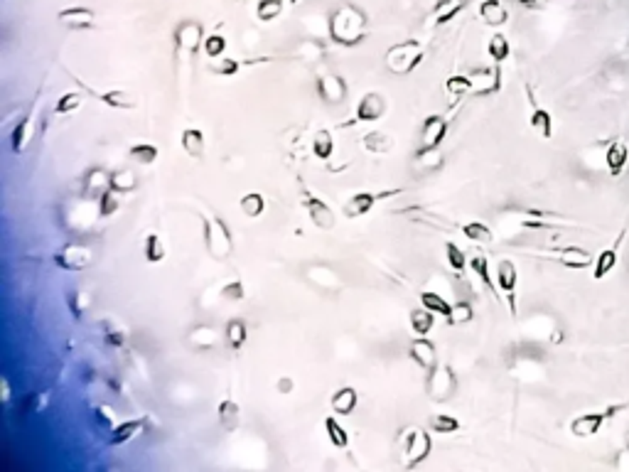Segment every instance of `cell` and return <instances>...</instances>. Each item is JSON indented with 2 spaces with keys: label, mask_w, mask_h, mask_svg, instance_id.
I'll use <instances>...</instances> for the list:
<instances>
[{
  "label": "cell",
  "mask_w": 629,
  "mask_h": 472,
  "mask_svg": "<svg viewBox=\"0 0 629 472\" xmlns=\"http://www.w3.org/2000/svg\"><path fill=\"white\" fill-rule=\"evenodd\" d=\"M329 37L342 47H354L367 37V18L359 8L344 3L329 15Z\"/></svg>",
  "instance_id": "obj_1"
},
{
  "label": "cell",
  "mask_w": 629,
  "mask_h": 472,
  "mask_svg": "<svg viewBox=\"0 0 629 472\" xmlns=\"http://www.w3.org/2000/svg\"><path fill=\"white\" fill-rule=\"evenodd\" d=\"M202 229H204V246L207 253L214 261H227L234 253V238L229 231L227 222L219 215H204L202 217Z\"/></svg>",
  "instance_id": "obj_2"
},
{
  "label": "cell",
  "mask_w": 629,
  "mask_h": 472,
  "mask_svg": "<svg viewBox=\"0 0 629 472\" xmlns=\"http://www.w3.org/2000/svg\"><path fill=\"white\" fill-rule=\"evenodd\" d=\"M423 57H426V47L418 39H403V42H396L386 49L383 62H386V69L391 74L406 77L423 62Z\"/></svg>",
  "instance_id": "obj_3"
},
{
  "label": "cell",
  "mask_w": 629,
  "mask_h": 472,
  "mask_svg": "<svg viewBox=\"0 0 629 472\" xmlns=\"http://www.w3.org/2000/svg\"><path fill=\"white\" fill-rule=\"evenodd\" d=\"M401 448H403V460H406V468H418L423 460H428L433 450L431 435L423 428L413 426V428H406L401 435Z\"/></svg>",
  "instance_id": "obj_4"
},
{
  "label": "cell",
  "mask_w": 629,
  "mask_h": 472,
  "mask_svg": "<svg viewBox=\"0 0 629 472\" xmlns=\"http://www.w3.org/2000/svg\"><path fill=\"white\" fill-rule=\"evenodd\" d=\"M622 409H625V406H607L605 411H590V414L576 416V419L571 421V433L576 435V438H592V435L600 433L602 426L607 423V419L620 414Z\"/></svg>",
  "instance_id": "obj_5"
},
{
  "label": "cell",
  "mask_w": 629,
  "mask_h": 472,
  "mask_svg": "<svg viewBox=\"0 0 629 472\" xmlns=\"http://www.w3.org/2000/svg\"><path fill=\"white\" fill-rule=\"evenodd\" d=\"M428 399L436 401V404H443L447 401L452 394H455V371H452L450 364H436L431 369V376H428Z\"/></svg>",
  "instance_id": "obj_6"
},
{
  "label": "cell",
  "mask_w": 629,
  "mask_h": 472,
  "mask_svg": "<svg viewBox=\"0 0 629 472\" xmlns=\"http://www.w3.org/2000/svg\"><path fill=\"white\" fill-rule=\"evenodd\" d=\"M303 207L307 210L310 222L317 227V229L332 231L334 227H337V215H334V210L322 200V197L312 195L310 190H303Z\"/></svg>",
  "instance_id": "obj_7"
},
{
  "label": "cell",
  "mask_w": 629,
  "mask_h": 472,
  "mask_svg": "<svg viewBox=\"0 0 629 472\" xmlns=\"http://www.w3.org/2000/svg\"><path fill=\"white\" fill-rule=\"evenodd\" d=\"M199 44H204V30L197 20H182L174 30V49L177 54H187L194 57L199 49Z\"/></svg>",
  "instance_id": "obj_8"
},
{
  "label": "cell",
  "mask_w": 629,
  "mask_h": 472,
  "mask_svg": "<svg viewBox=\"0 0 629 472\" xmlns=\"http://www.w3.org/2000/svg\"><path fill=\"white\" fill-rule=\"evenodd\" d=\"M94 261V251L84 243H67L54 253V263L64 271H84Z\"/></svg>",
  "instance_id": "obj_9"
},
{
  "label": "cell",
  "mask_w": 629,
  "mask_h": 472,
  "mask_svg": "<svg viewBox=\"0 0 629 472\" xmlns=\"http://www.w3.org/2000/svg\"><path fill=\"white\" fill-rule=\"evenodd\" d=\"M386 113V98L381 96L379 91H367L357 103V111H354V118L344 126H357V123H371L383 118Z\"/></svg>",
  "instance_id": "obj_10"
},
{
  "label": "cell",
  "mask_w": 629,
  "mask_h": 472,
  "mask_svg": "<svg viewBox=\"0 0 629 472\" xmlns=\"http://www.w3.org/2000/svg\"><path fill=\"white\" fill-rule=\"evenodd\" d=\"M74 82H77L87 94H91V96H96L101 103H106L108 108H118V111H133V108H138V96H136V94H131V91H123V89H108V91H99V89L87 87V84H84L79 77L74 79Z\"/></svg>",
  "instance_id": "obj_11"
},
{
  "label": "cell",
  "mask_w": 629,
  "mask_h": 472,
  "mask_svg": "<svg viewBox=\"0 0 629 472\" xmlns=\"http://www.w3.org/2000/svg\"><path fill=\"white\" fill-rule=\"evenodd\" d=\"M403 190H386V192H357V195L349 197V202L344 205V217H349V219H357V217H364L369 215V212L374 210V205H376L379 200H383V197H393V195H401Z\"/></svg>",
  "instance_id": "obj_12"
},
{
  "label": "cell",
  "mask_w": 629,
  "mask_h": 472,
  "mask_svg": "<svg viewBox=\"0 0 629 472\" xmlns=\"http://www.w3.org/2000/svg\"><path fill=\"white\" fill-rule=\"evenodd\" d=\"M445 133H447V118L428 116L426 121H423V128H421V146H418V155L431 153V151H438L440 143H443V138H445Z\"/></svg>",
  "instance_id": "obj_13"
},
{
  "label": "cell",
  "mask_w": 629,
  "mask_h": 472,
  "mask_svg": "<svg viewBox=\"0 0 629 472\" xmlns=\"http://www.w3.org/2000/svg\"><path fill=\"white\" fill-rule=\"evenodd\" d=\"M497 288L507 295L509 307H512V315H516V286H519V271L509 258H502L497 263Z\"/></svg>",
  "instance_id": "obj_14"
},
{
  "label": "cell",
  "mask_w": 629,
  "mask_h": 472,
  "mask_svg": "<svg viewBox=\"0 0 629 472\" xmlns=\"http://www.w3.org/2000/svg\"><path fill=\"white\" fill-rule=\"evenodd\" d=\"M34 108H37V101L30 106V111L25 113V116L18 121V126L13 128V136H10V146H13L15 155H20V153L27 151L30 141L34 138V126H37V123H34Z\"/></svg>",
  "instance_id": "obj_15"
},
{
  "label": "cell",
  "mask_w": 629,
  "mask_h": 472,
  "mask_svg": "<svg viewBox=\"0 0 629 472\" xmlns=\"http://www.w3.org/2000/svg\"><path fill=\"white\" fill-rule=\"evenodd\" d=\"M57 23L69 30H91L96 27V13L91 8H67L57 13Z\"/></svg>",
  "instance_id": "obj_16"
},
{
  "label": "cell",
  "mask_w": 629,
  "mask_h": 472,
  "mask_svg": "<svg viewBox=\"0 0 629 472\" xmlns=\"http://www.w3.org/2000/svg\"><path fill=\"white\" fill-rule=\"evenodd\" d=\"M470 79L472 96H489V94H497L499 87H502V72L499 69H474Z\"/></svg>",
  "instance_id": "obj_17"
},
{
  "label": "cell",
  "mask_w": 629,
  "mask_h": 472,
  "mask_svg": "<svg viewBox=\"0 0 629 472\" xmlns=\"http://www.w3.org/2000/svg\"><path fill=\"white\" fill-rule=\"evenodd\" d=\"M408 357H411V359L426 371H431L433 366L438 364L436 345H433L426 335H418V340L411 342V347H408Z\"/></svg>",
  "instance_id": "obj_18"
},
{
  "label": "cell",
  "mask_w": 629,
  "mask_h": 472,
  "mask_svg": "<svg viewBox=\"0 0 629 472\" xmlns=\"http://www.w3.org/2000/svg\"><path fill=\"white\" fill-rule=\"evenodd\" d=\"M317 94L324 103H342L347 98V82L337 74H327V77L317 79Z\"/></svg>",
  "instance_id": "obj_19"
},
{
  "label": "cell",
  "mask_w": 629,
  "mask_h": 472,
  "mask_svg": "<svg viewBox=\"0 0 629 472\" xmlns=\"http://www.w3.org/2000/svg\"><path fill=\"white\" fill-rule=\"evenodd\" d=\"M622 241H625V231H622V234L615 238V243H612L610 248L600 251V256L595 258V268H592V278H595V281H602V278H607L612 271H615L617 261H620V246H622Z\"/></svg>",
  "instance_id": "obj_20"
},
{
  "label": "cell",
  "mask_w": 629,
  "mask_h": 472,
  "mask_svg": "<svg viewBox=\"0 0 629 472\" xmlns=\"http://www.w3.org/2000/svg\"><path fill=\"white\" fill-rule=\"evenodd\" d=\"M217 342H219V330L212 325H194L192 330L187 332V345L197 352L214 350Z\"/></svg>",
  "instance_id": "obj_21"
},
{
  "label": "cell",
  "mask_w": 629,
  "mask_h": 472,
  "mask_svg": "<svg viewBox=\"0 0 629 472\" xmlns=\"http://www.w3.org/2000/svg\"><path fill=\"white\" fill-rule=\"evenodd\" d=\"M629 162V148L625 141H612L605 151V165L612 177H620Z\"/></svg>",
  "instance_id": "obj_22"
},
{
  "label": "cell",
  "mask_w": 629,
  "mask_h": 472,
  "mask_svg": "<svg viewBox=\"0 0 629 472\" xmlns=\"http://www.w3.org/2000/svg\"><path fill=\"white\" fill-rule=\"evenodd\" d=\"M526 94H528V103H531V128L541 138H551L553 136V116L543 106H538L531 89H526Z\"/></svg>",
  "instance_id": "obj_23"
},
{
  "label": "cell",
  "mask_w": 629,
  "mask_h": 472,
  "mask_svg": "<svg viewBox=\"0 0 629 472\" xmlns=\"http://www.w3.org/2000/svg\"><path fill=\"white\" fill-rule=\"evenodd\" d=\"M556 258L566 268H573V271H580V268H587L590 263H595L592 253L587 251V248H580V246H566V248H561Z\"/></svg>",
  "instance_id": "obj_24"
},
{
  "label": "cell",
  "mask_w": 629,
  "mask_h": 472,
  "mask_svg": "<svg viewBox=\"0 0 629 472\" xmlns=\"http://www.w3.org/2000/svg\"><path fill=\"white\" fill-rule=\"evenodd\" d=\"M329 404H332V411L337 416L354 414V409H357V404H359L357 389H354V386H342L339 391H334V396L329 399Z\"/></svg>",
  "instance_id": "obj_25"
},
{
  "label": "cell",
  "mask_w": 629,
  "mask_h": 472,
  "mask_svg": "<svg viewBox=\"0 0 629 472\" xmlns=\"http://www.w3.org/2000/svg\"><path fill=\"white\" fill-rule=\"evenodd\" d=\"M362 146L367 148L369 153H374V155H386V153H391L393 148H396V141L383 131H369V133H364Z\"/></svg>",
  "instance_id": "obj_26"
},
{
  "label": "cell",
  "mask_w": 629,
  "mask_h": 472,
  "mask_svg": "<svg viewBox=\"0 0 629 472\" xmlns=\"http://www.w3.org/2000/svg\"><path fill=\"white\" fill-rule=\"evenodd\" d=\"M182 151L187 153L194 160H202L204 151H207V141H204V133L199 128H184L182 131Z\"/></svg>",
  "instance_id": "obj_27"
},
{
  "label": "cell",
  "mask_w": 629,
  "mask_h": 472,
  "mask_svg": "<svg viewBox=\"0 0 629 472\" xmlns=\"http://www.w3.org/2000/svg\"><path fill=\"white\" fill-rule=\"evenodd\" d=\"M241 409H239V404L234 399H224L222 404H219L217 409V419H219V426H222L227 433H234V430L239 428V421H241Z\"/></svg>",
  "instance_id": "obj_28"
},
{
  "label": "cell",
  "mask_w": 629,
  "mask_h": 472,
  "mask_svg": "<svg viewBox=\"0 0 629 472\" xmlns=\"http://www.w3.org/2000/svg\"><path fill=\"white\" fill-rule=\"evenodd\" d=\"M479 18L487 25L499 27V25H504L509 20V10L502 0H482V5H479Z\"/></svg>",
  "instance_id": "obj_29"
},
{
  "label": "cell",
  "mask_w": 629,
  "mask_h": 472,
  "mask_svg": "<svg viewBox=\"0 0 629 472\" xmlns=\"http://www.w3.org/2000/svg\"><path fill=\"white\" fill-rule=\"evenodd\" d=\"M108 187L116 190L118 195H131V192L138 190V175L133 170H113L111 177H108Z\"/></svg>",
  "instance_id": "obj_30"
},
{
  "label": "cell",
  "mask_w": 629,
  "mask_h": 472,
  "mask_svg": "<svg viewBox=\"0 0 629 472\" xmlns=\"http://www.w3.org/2000/svg\"><path fill=\"white\" fill-rule=\"evenodd\" d=\"M108 177H111V172L101 170V167L89 170L87 180H84V195L87 197H101L103 192L108 190Z\"/></svg>",
  "instance_id": "obj_31"
},
{
  "label": "cell",
  "mask_w": 629,
  "mask_h": 472,
  "mask_svg": "<svg viewBox=\"0 0 629 472\" xmlns=\"http://www.w3.org/2000/svg\"><path fill=\"white\" fill-rule=\"evenodd\" d=\"M141 430H143V421L141 419L138 421H123V423L113 426L111 435H108V443L111 445H123V443H128V440L136 438Z\"/></svg>",
  "instance_id": "obj_32"
},
{
  "label": "cell",
  "mask_w": 629,
  "mask_h": 472,
  "mask_svg": "<svg viewBox=\"0 0 629 472\" xmlns=\"http://www.w3.org/2000/svg\"><path fill=\"white\" fill-rule=\"evenodd\" d=\"M239 210H241V215L248 217V219H256V217H261L263 212H266V197H263L261 192H246V195L239 200Z\"/></svg>",
  "instance_id": "obj_33"
},
{
  "label": "cell",
  "mask_w": 629,
  "mask_h": 472,
  "mask_svg": "<svg viewBox=\"0 0 629 472\" xmlns=\"http://www.w3.org/2000/svg\"><path fill=\"white\" fill-rule=\"evenodd\" d=\"M268 59H271V57L256 59V62H253V59H251V62H239V59H234V57H219V59H214V62L209 64V69H212L214 74H219V77H234V74H236L241 67H246V64L268 62Z\"/></svg>",
  "instance_id": "obj_34"
},
{
  "label": "cell",
  "mask_w": 629,
  "mask_h": 472,
  "mask_svg": "<svg viewBox=\"0 0 629 472\" xmlns=\"http://www.w3.org/2000/svg\"><path fill=\"white\" fill-rule=\"evenodd\" d=\"M312 153H314V158H319V160H329V158L334 155V136H332V131H327V128H319V131L314 133V138H312Z\"/></svg>",
  "instance_id": "obj_35"
},
{
  "label": "cell",
  "mask_w": 629,
  "mask_h": 472,
  "mask_svg": "<svg viewBox=\"0 0 629 472\" xmlns=\"http://www.w3.org/2000/svg\"><path fill=\"white\" fill-rule=\"evenodd\" d=\"M465 8V0H440V3L433 8V23L436 25H445L450 23L452 18H457V13Z\"/></svg>",
  "instance_id": "obj_36"
},
{
  "label": "cell",
  "mask_w": 629,
  "mask_h": 472,
  "mask_svg": "<svg viewBox=\"0 0 629 472\" xmlns=\"http://www.w3.org/2000/svg\"><path fill=\"white\" fill-rule=\"evenodd\" d=\"M224 337H227V345L231 350H241L248 340V330H246V322L243 320H229L227 322V330H224Z\"/></svg>",
  "instance_id": "obj_37"
},
{
  "label": "cell",
  "mask_w": 629,
  "mask_h": 472,
  "mask_svg": "<svg viewBox=\"0 0 629 472\" xmlns=\"http://www.w3.org/2000/svg\"><path fill=\"white\" fill-rule=\"evenodd\" d=\"M470 268H472L474 276H477L479 281L489 288V291L497 293V281H492V273H489V258L484 256V253H474V256L470 258Z\"/></svg>",
  "instance_id": "obj_38"
},
{
  "label": "cell",
  "mask_w": 629,
  "mask_h": 472,
  "mask_svg": "<svg viewBox=\"0 0 629 472\" xmlns=\"http://www.w3.org/2000/svg\"><path fill=\"white\" fill-rule=\"evenodd\" d=\"M324 433H327V440L334 445V448H347L349 445V433L342 428V423H339L334 416H327L324 419Z\"/></svg>",
  "instance_id": "obj_39"
},
{
  "label": "cell",
  "mask_w": 629,
  "mask_h": 472,
  "mask_svg": "<svg viewBox=\"0 0 629 472\" xmlns=\"http://www.w3.org/2000/svg\"><path fill=\"white\" fill-rule=\"evenodd\" d=\"M158 155L160 151L153 143H138V146H131V151H128V158L133 162H138V165H153L158 160Z\"/></svg>",
  "instance_id": "obj_40"
},
{
  "label": "cell",
  "mask_w": 629,
  "mask_h": 472,
  "mask_svg": "<svg viewBox=\"0 0 629 472\" xmlns=\"http://www.w3.org/2000/svg\"><path fill=\"white\" fill-rule=\"evenodd\" d=\"M487 52H489V57H492L494 62L502 64L504 59H509V54H512V44H509V39L504 37L502 32H497V34H492V37H489Z\"/></svg>",
  "instance_id": "obj_41"
},
{
  "label": "cell",
  "mask_w": 629,
  "mask_h": 472,
  "mask_svg": "<svg viewBox=\"0 0 629 472\" xmlns=\"http://www.w3.org/2000/svg\"><path fill=\"white\" fill-rule=\"evenodd\" d=\"M436 325V312L428 310V307H421V310L411 312V327L416 335H428Z\"/></svg>",
  "instance_id": "obj_42"
},
{
  "label": "cell",
  "mask_w": 629,
  "mask_h": 472,
  "mask_svg": "<svg viewBox=\"0 0 629 472\" xmlns=\"http://www.w3.org/2000/svg\"><path fill=\"white\" fill-rule=\"evenodd\" d=\"M421 305L428 307V310H433L436 315H443V317H447L450 315V310H452L450 302H447L443 295H438V293H433V291H423L421 293Z\"/></svg>",
  "instance_id": "obj_43"
},
{
  "label": "cell",
  "mask_w": 629,
  "mask_h": 472,
  "mask_svg": "<svg viewBox=\"0 0 629 472\" xmlns=\"http://www.w3.org/2000/svg\"><path fill=\"white\" fill-rule=\"evenodd\" d=\"M445 256H447V263H450V268L457 273V276H462V273H465V268H470V258L465 256V251H462L457 243H452V241L445 243Z\"/></svg>",
  "instance_id": "obj_44"
},
{
  "label": "cell",
  "mask_w": 629,
  "mask_h": 472,
  "mask_svg": "<svg viewBox=\"0 0 629 472\" xmlns=\"http://www.w3.org/2000/svg\"><path fill=\"white\" fill-rule=\"evenodd\" d=\"M428 423H431L433 433H443V435L457 433V430L462 428L460 421H457L455 416H450V414H436V416H431V421H428Z\"/></svg>",
  "instance_id": "obj_45"
},
{
  "label": "cell",
  "mask_w": 629,
  "mask_h": 472,
  "mask_svg": "<svg viewBox=\"0 0 629 472\" xmlns=\"http://www.w3.org/2000/svg\"><path fill=\"white\" fill-rule=\"evenodd\" d=\"M460 229H462V234L474 243H492L494 241L492 229H489L487 224H482V222H470V224H462Z\"/></svg>",
  "instance_id": "obj_46"
},
{
  "label": "cell",
  "mask_w": 629,
  "mask_h": 472,
  "mask_svg": "<svg viewBox=\"0 0 629 472\" xmlns=\"http://www.w3.org/2000/svg\"><path fill=\"white\" fill-rule=\"evenodd\" d=\"M143 256L148 263H160L165 261V243L158 234H148L146 243H143Z\"/></svg>",
  "instance_id": "obj_47"
},
{
  "label": "cell",
  "mask_w": 629,
  "mask_h": 472,
  "mask_svg": "<svg viewBox=\"0 0 629 472\" xmlns=\"http://www.w3.org/2000/svg\"><path fill=\"white\" fill-rule=\"evenodd\" d=\"M445 91L455 98L465 96V94H472V79L465 77V74H452V77H447V82H445Z\"/></svg>",
  "instance_id": "obj_48"
},
{
  "label": "cell",
  "mask_w": 629,
  "mask_h": 472,
  "mask_svg": "<svg viewBox=\"0 0 629 472\" xmlns=\"http://www.w3.org/2000/svg\"><path fill=\"white\" fill-rule=\"evenodd\" d=\"M472 317H474V307L470 305V302H455V305H452V310H450V315L445 317L447 320V325H467V322H472Z\"/></svg>",
  "instance_id": "obj_49"
},
{
  "label": "cell",
  "mask_w": 629,
  "mask_h": 472,
  "mask_svg": "<svg viewBox=\"0 0 629 472\" xmlns=\"http://www.w3.org/2000/svg\"><path fill=\"white\" fill-rule=\"evenodd\" d=\"M118 192L108 187L101 197H99V217H113L118 210H121V200H118Z\"/></svg>",
  "instance_id": "obj_50"
},
{
  "label": "cell",
  "mask_w": 629,
  "mask_h": 472,
  "mask_svg": "<svg viewBox=\"0 0 629 472\" xmlns=\"http://www.w3.org/2000/svg\"><path fill=\"white\" fill-rule=\"evenodd\" d=\"M82 103H84V94L82 91H67V94L59 96L54 111L62 113V116H67V113H74L77 108H82Z\"/></svg>",
  "instance_id": "obj_51"
},
{
  "label": "cell",
  "mask_w": 629,
  "mask_h": 472,
  "mask_svg": "<svg viewBox=\"0 0 629 472\" xmlns=\"http://www.w3.org/2000/svg\"><path fill=\"white\" fill-rule=\"evenodd\" d=\"M283 13V0H258L256 5V18L261 23H271L278 15Z\"/></svg>",
  "instance_id": "obj_52"
},
{
  "label": "cell",
  "mask_w": 629,
  "mask_h": 472,
  "mask_svg": "<svg viewBox=\"0 0 629 472\" xmlns=\"http://www.w3.org/2000/svg\"><path fill=\"white\" fill-rule=\"evenodd\" d=\"M224 52H227V37L224 34H207L204 37V54H207L209 59H219L224 57Z\"/></svg>",
  "instance_id": "obj_53"
},
{
  "label": "cell",
  "mask_w": 629,
  "mask_h": 472,
  "mask_svg": "<svg viewBox=\"0 0 629 472\" xmlns=\"http://www.w3.org/2000/svg\"><path fill=\"white\" fill-rule=\"evenodd\" d=\"M219 295L224 298L227 302H241L243 298H246V288H243V281H229L227 286L219 291Z\"/></svg>",
  "instance_id": "obj_54"
},
{
  "label": "cell",
  "mask_w": 629,
  "mask_h": 472,
  "mask_svg": "<svg viewBox=\"0 0 629 472\" xmlns=\"http://www.w3.org/2000/svg\"><path fill=\"white\" fill-rule=\"evenodd\" d=\"M69 305H72V312H74V317H82L84 315V310H87V305H89V300H91V298L87 295V293L84 291H69Z\"/></svg>",
  "instance_id": "obj_55"
},
{
  "label": "cell",
  "mask_w": 629,
  "mask_h": 472,
  "mask_svg": "<svg viewBox=\"0 0 629 472\" xmlns=\"http://www.w3.org/2000/svg\"><path fill=\"white\" fill-rule=\"evenodd\" d=\"M278 389H281L283 394H288V391L293 389V381L291 379H281V381H278Z\"/></svg>",
  "instance_id": "obj_56"
},
{
  "label": "cell",
  "mask_w": 629,
  "mask_h": 472,
  "mask_svg": "<svg viewBox=\"0 0 629 472\" xmlns=\"http://www.w3.org/2000/svg\"><path fill=\"white\" fill-rule=\"evenodd\" d=\"M3 401H10V386L5 379H3Z\"/></svg>",
  "instance_id": "obj_57"
},
{
  "label": "cell",
  "mask_w": 629,
  "mask_h": 472,
  "mask_svg": "<svg viewBox=\"0 0 629 472\" xmlns=\"http://www.w3.org/2000/svg\"><path fill=\"white\" fill-rule=\"evenodd\" d=\"M519 3H523V5H538V3H546V0H519Z\"/></svg>",
  "instance_id": "obj_58"
},
{
  "label": "cell",
  "mask_w": 629,
  "mask_h": 472,
  "mask_svg": "<svg viewBox=\"0 0 629 472\" xmlns=\"http://www.w3.org/2000/svg\"><path fill=\"white\" fill-rule=\"evenodd\" d=\"M625 445H627V453H629V430H627V435H625Z\"/></svg>",
  "instance_id": "obj_59"
},
{
  "label": "cell",
  "mask_w": 629,
  "mask_h": 472,
  "mask_svg": "<svg viewBox=\"0 0 629 472\" xmlns=\"http://www.w3.org/2000/svg\"><path fill=\"white\" fill-rule=\"evenodd\" d=\"M291 3H298V0H291Z\"/></svg>",
  "instance_id": "obj_60"
}]
</instances>
